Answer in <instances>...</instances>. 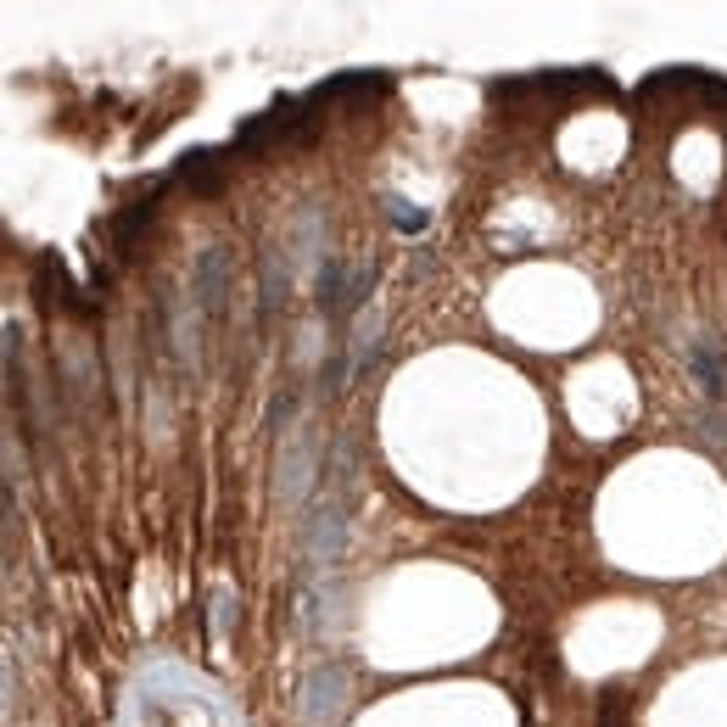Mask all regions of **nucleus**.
Returning <instances> with one entry per match:
<instances>
[{
    "label": "nucleus",
    "instance_id": "dca6fc26",
    "mask_svg": "<svg viewBox=\"0 0 727 727\" xmlns=\"http://www.w3.org/2000/svg\"><path fill=\"white\" fill-rule=\"evenodd\" d=\"M7 699H12V683H7V666H0V710H7Z\"/></svg>",
    "mask_w": 727,
    "mask_h": 727
},
{
    "label": "nucleus",
    "instance_id": "39448f33",
    "mask_svg": "<svg viewBox=\"0 0 727 727\" xmlns=\"http://www.w3.org/2000/svg\"><path fill=\"white\" fill-rule=\"evenodd\" d=\"M224 303H230V246H202L197 252V308L219 319Z\"/></svg>",
    "mask_w": 727,
    "mask_h": 727
},
{
    "label": "nucleus",
    "instance_id": "423d86ee",
    "mask_svg": "<svg viewBox=\"0 0 727 727\" xmlns=\"http://www.w3.org/2000/svg\"><path fill=\"white\" fill-rule=\"evenodd\" d=\"M688 370H694V381H699V392H705L710 403L727 398V358H721V341H716V336H694V341H688Z\"/></svg>",
    "mask_w": 727,
    "mask_h": 727
},
{
    "label": "nucleus",
    "instance_id": "f257e3e1",
    "mask_svg": "<svg viewBox=\"0 0 727 727\" xmlns=\"http://www.w3.org/2000/svg\"><path fill=\"white\" fill-rule=\"evenodd\" d=\"M376 286V268L370 263H341V257H325L319 263V314L325 319H352L364 314V297Z\"/></svg>",
    "mask_w": 727,
    "mask_h": 727
},
{
    "label": "nucleus",
    "instance_id": "f8f14e48",
    "mask_svg": "<svg viewBox=\"0 0 727 727\" xmlns=\"http://www.w3.org/2000/svg\"><path fill=\"white\" fill-rule=\"evenodd\" d=\"M179 186H191V191H219V151H191L186 162H179Z\"/></svg>",
    "mask_w": 727,
    "mask_h": 727
},
{
    "label": "nucleus",
    "instance_id": "1a4fd4ad",
    "mask_svg": "<svg viewBox=\"0 0 727 727\" xmlns=\"http://www.w3.org/2000/svg\"><path fill=\"white\" fill-rule=\"evenodd\" d=\"M381 330H387V319H381L376 308H364V314H358V325H352V336H347L352 370H370V364H376V352H381Z\"/></svg>",
    "mask_w": 727,
    "mask_h": 727
},
{
    "label": "nucleus",
    "instance_id": "f03ea898",
    "mask_svg": "<svg viewBox=\"0 0 727 727\" xmlns=\"http://www.w3.org/2000/svg\"><path fill=\"white\" fill-rule=\"evenodd\" d=\"M319 476H325V471H319V436L303 425V431L286 436L281 460H275V493H281V504H303Z\"/></svg>",
    "mask_w": 727,
    "mask_h": 727
},
{
    "label": "nucleus",
    "instance_id": "2eb2a0df",
    "mask_svg": "<svg viewBox=\"0 0 727 727\" xmlns=\"http://www.w3.org/2000/svg\"><path fill=\"white\" fill-rule=\"evenodd\" d=\"M230 621H235V599H230V588H219L213 593V632H230Z\"/></svg>",
    "mask_w": 727,
    "mask_h": 727
},
{
    "label": "nucleus",
    "instance_id": "4468645a",
    "mask_svg": "<svg viewBox=\"0 0 727 727\" xmlns=\"http://www.w3.org/2000/svg\"><path fill=\"white\" fill-rule=\"evenodd\" d=\"M387 219H392L403 235H420V230L431 224V213H425V208H414L409 197H387Z\"/></svg>",
    "mask_w": 727,
    "mask_h": 727
},
{
    "label": "nucleus",
    "instance_id": "9b49d317",
    "mask_svg": "<svg viewBox=\"0 0 727 727\" xmlns=\"http://www.w3.org/2000/svg\"><path fill=\"white\" fill-rule=\"evenodd\" d=\"M319 241H325V219H319V208H308V213L297 219V230H292V246H286L292 268H308V263L319 257Z\"/></svg>",
    "mask_w": 727,
    "mask_h": 727
},
{
    "label": "nucleus",
    "instance_id": "6e6552de",
    "mask_svg": "<svg viewBox=\"0 0 727 727\" xmlns=\"http://www.w3.org/2000/svg\"><path fill=\"white\" fill-rule=\"evenodd\" d=\"M286 286H292V257H286V246H268L263 252V319H275L281 314V303H286Z\"/></svg>",
    "mask_w": 727,
    "mask_h": 727
},
{
    "label": "nucleus",
    "instance_id": "9d476101",
    "mask_svg": "<svg viewBox=\"0 0 727 727\" xmlns=\"http://www.w3.org/2000/svg\"><path fill=\"white\" fill-rule=\"evenodd\" d=\"M151 219H157V202H129V208L113 219V246H118V257H135V246H140V235H146Z\"/></svg>",
    "mask_w": 727,
    "mask_h": 727
},
{
    "label": "nucleus",
    "instance_id": "7ed1b4c3",
    "mask_svg": "<svg viewBox=\"0 0 727 727\" xmlns=\"http://www.w3.org/2000/svg\"><path fill=\"white\" fill-rule=\"evenodd\" d=\"M341 549H347V498L330 493L303 526V555H308L314 571H330L341 560Z\"/></svg>",
    "mask_w": 727,
    "mask_h": 727
},
{
    "label": "nucleus",
    "instance_id": "20e7f679",
    "mask_svg": "<svg viewBox=\"0 0 727 727\" xmlns=\"http://www.w3.org/2000/svg\"><path fill=\"white\" fill-rule=\"evenodd\" d=\"M297 710H303L308 727H336L341 710H347V672H341L336 661L314 666V672L303 677V699H297Z\"/></svg>",
    "mask_w": 727,
    "mask_h": 727
},
{
    "label": "nucleus",
    "instance_id": "0eeeda50",
    "mask_svg": "<svg viewBox=\"0 0 727 727\" xmlns=\"http://www.w3.org/2000/svg\"><path fill=\"white\" fill-rule=\"evenodd\" d=\"M162 314H168V347H173V358H179V364H197V341H202V330H197V303L179 297V292H168V297H162Z\"/></svg>",
    "mask_w": 727,
    "mask_h": 727
},
{
    "label": "nucleus",
    "instance_id": "ddd939ff",
    "mask_svg": "<svg viewBox=\"0 0 727 727\" xmlns=\"http://www.w3.org/2000/svg\"><path fill=\"white\" fill-rule=\"evenodd\" d=\"M23 476H29V465H23V442H18V431L0 420V487H23Z\"/></svg>",
    "mask_w": 727,
    "mask_h": 727
}]
</instances>
